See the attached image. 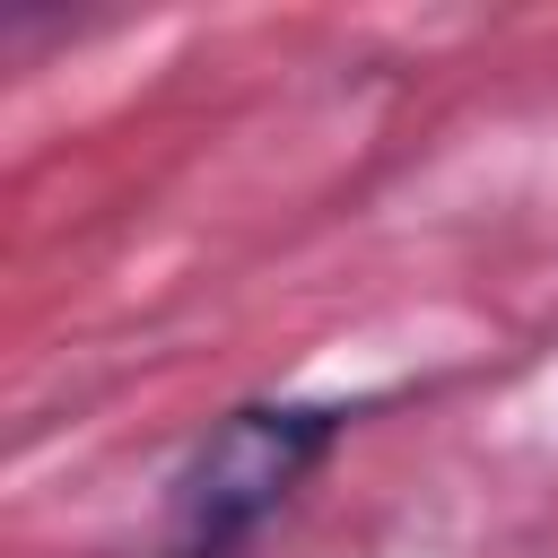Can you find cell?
<instances>
[{
	"label": "cell",
	"mask_w": 558,
	"mask_h": 558,
	"mask_svg": "<svg viewBox=\"0 0 558 558\" xmlns=\"http://www.w3.org/2000/svg\"><path fill=\"white\" fill-rule=\"evenodd\" d=\"M331 445V410H235L174 488V549L227 558Z\"/></svg>",
	"instance_id": "1"
}]
</instances>
